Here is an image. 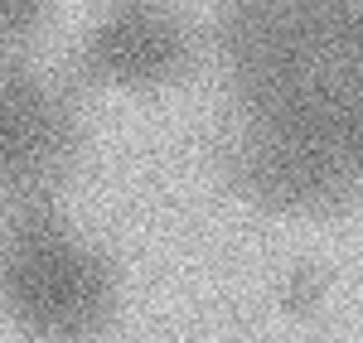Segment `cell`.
<instances>
[{
	"label": "cell",
	"mask_w": 363,
	"mask_h": 343,
	"mask_svg": "<svg viewBox=\"0 0 363 343\" xmlns=\"http://www.w3.org/2000/svg\"><path fill=\"white\" fill-rule=\"evenodd\" d=\"M97 49H102V63L116 78L145 83V78L169 73V63L179 54V29L155 10H126L116 25L97 34Z\"/></svg>",
	"instance_id": "cell-1"
},
{
	"label": "cell",
	"mask_w": 363,
	"mask_h": 343,
	"mask_svg": "<svg viewBox=\"0 0 363 343\" xmlns=\"http://www.w3.org/2000/svg\"><path fill=\"white\" fill-rule=\"evenodd\" d=\"M339 5H344V10H349L354 20H363V0H339Z\"/></svg>",
	"instance_id": "cell-2"
}]
</instances>
